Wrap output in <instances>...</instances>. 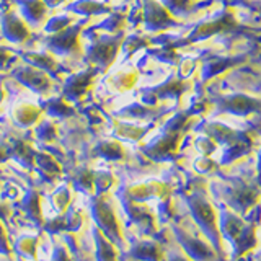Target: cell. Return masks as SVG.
Instances as JSON below:
<instances>
[{"mask_svg":"<svg viewBox=\"0 0 261 261\" xmlns=\"http://www.w3.org/2000/svg\"><path fill=\"white\" fill-rule=\"evenodd\" d=\"M119 38L121 36L118 35L114 38H101V36L95 38L93 43H90L87 47L85 59L96 65V69L108 70L111 67V64L116 61V56L119 53L121 47Z\"/></svg>","mask_w":261,"mask_h":261,"instance_id":"cell-1","label":"cell"},{"mask_svg":"<svg viewBox=\"0 0 261 261\" xmlns=\"http://www.w3.org/2000/svg\"><path fill=\"white\" fill-rule=\"evenodd\" d=\"M80 27L67 28L62 33L53 35L47 39V49L54 56H72L80 53Z\"/></svg>","mask_w":261,"mask_h":261,"instance_id":"cell-2","label":"cell"},{"mask_svg":"<svg viewBox=\"0 0 261 261\" xmlns=\"http://www.w3.org/2000/svg\"><path fill=\"white\" fill-rule=\"evenodd\" d=\"M15 79L20 82L21 85L28 87L30 90L36 93H47L53 87L51 77L47 75V72H43L33 65H24V67H18L13 72Z\"/></svg>","mask_w":261,"mask_h":261,"instance_id":"cell-3","label":"cell"},{"mask_svg":"<svg viewBox=\"0 0 261 261\" xmlns=\"http://www.w3.org/2000/svg\"><path fill=\"white\" fill-rule=\"evenodd\" d=\"M96 70H84L77 72L67 79V82L64 84V98L67 101H80L84 98L88 90L93 85Z\"/></svg>","mask_w":261,"mask_h":261,"instance_id":"cell-4","label":"cell"},{"mask_svg":"<svg viewBox=\"0 0 261 261\" xmlns=\"http://www.w3.org/2000/svg\"><path fill=\"white\" fill-rule=\"evenodd\" d=\"M2 30H4V36L10 41V43H15V44L24 43V41H28L31 36V31L28 28L27 21L13 13H8L4 16Z\"/></svg>","mask_w":261,"mask_h":261,"instance_id":"cell-5","label":"cell"},{"mask_svg":"<svg viewBox=\"0 0 261 261\" xmlns=\"http://www.w3.org/2000/svg\"><path fill=\"white\" fill-rule=\"evenodd\" d=\"M20 10L24 21L30 23L31 27H39L46 20L49 8L43 0H21Z\"/></svg>","mask_w":261,"mask_h":261,"instance_id":"cell-6","label":"cell"},{"mask_svg":"<svg viewBox=\"0 0 261 261\" xmlns=\"http://www.w3.org/2000/svg\"><path fill=\"white\" fill-rule=\"evenodd\" d=\"M23 61L47 73H56L59 70V61L53 53H24Z\"/></svg>","mask_w":261,"mask_h":261,"instance_id":"cell-7","label":"cell"},{"mask_svg":"<svg viewBox=\"0 0 261 261\" xmlns=\"http://www.w3.org/2000/svg\"><path fill=\"white\" fill-rule=\"evenodd\" d=\"M136 77H137V72L136 70H126V69H121L113 72L111 75L106 79V85L114 93H121V92H126V90L133 88L136 84Z\"/></svg>","mask_w":261,"mask_h":261,"instance_id":"cell-8","label":"cell"},{"mask_svg":"<svg viewBox=\"0 0 261 261\" xmlns=\"http://www.w3.org/2000/svg\"><path fill=\"white\" fill-rule=\"evenodd\" d=\"M12 114H13V118L18 124L28 127V126L36 124V122L39 121L41 114H43V110H41L39 106L33 105V103H20L13 108Z\"/></svg>","mask_w":261,"mask_h":261,"instance_id":"cell-9","label":"cell"},{"mask_svg":"<svg viewBox=\"0 0 261 261\" xmlns=\"http://www.w3.org/2000/svg\"><path fill=\"white\" fill-rule=\"evenodd\" d=\"M69 10L77 13V15H85V16H92V15H105V13H111V7L101 2H95V0H77L73 2Z\"/></svg>","mask_w":261,"mask_h":261,"instance_id":"cell-10","label":"cell"},{"mask_svg":"<svg viewBox=\"0 0 261 261\" xmlns=\"http://www.w3.org/2000/svg\"><path fill=\"white\" fill-rule=\"evenodd\" d=\"M95 216H96L98 224L103 228H106V230H110V232H118V222H116V219H114L113 211L110 209V206H106L100 199L95 202Z\"/></svg>","mask_w":261,"mask_h":261,"instance_id":"cell-11","label":"cell"},{"mask_svg":"<svg viewBox=\"0 0 261 261\" xmlns=\"http://www.w3.org/2000/svg\"><path fill=\"white\" fill-rule=\"evenodd\" d=\"M44 110L51 114L54 118H69L73 114V108L72 105L65 100L62 96H57V98H49V100L44 103Z\"/></svg>","mask_w":261,"mask_h":261,"instance_id":"cell-12","label":"cell"},{"mask_svg":"<svg viewBox=\"0 0 261 261\" xmlns=\"http://www.w3.org/2000/svg\"><path fill=\"white\" fill-rule=\"evenodd\" d=\"M126 24V15L122 13H110V16L106 20H103L98 27H95V30H103V31H108V33H113V35H118V33L124 28Z\"/></svg>","mask_w":261,"mask_h":261,"instance_id":"cell-13","label":"cell"},{"mask_svg":"<svg viewBox=\"0 0 261 261\" xmlns=\"http://www.w3.org/2000/svg\"><path fill=\"white\" fill-rule=\"evenodd\" d=\"M72 24H73V16H70L67 13L56 15L44 24V31L51 33V35H57V33H62L67 28H70Z\"/></svg>","mask_w":261,"mask_h":261,"instance_id":"cell-14","label":"cell"},{"mask_svg":"<svg viewBox=\"0 0 261 261\" xmlns=\"http://www.w3.org/2000/svg\"><path fill=\"white\" fill-rule=\"evenodd\" d=\"M98 153L108 160H118L124 155V150L118 141H103L98 145Z\"/></svg>","mask_w":261,"mask_h":261,"instance_id":"cell-15","label":"cell"},{"mask_svg":"<svg viewBox=\"0 0 261 261\" xmlns=\"http://www.w3.org/2000/svg\"><path fill=\"white\" fill-rule=\"evenodd\" d=\"M12 155L18 160L20 163H23L24 167H30L33 162H35V152H33L31 147L27 142H16L15 147L12 149Z\"/></svg>","mask_w":261,"mask_h":261,"instance_id":"cell-16","label":"cell"},{"mask_svg":"<svg viewBox=\"0 0 261 261\" xmlns=\"http://www.w3.org/2000/svg\"><path fill=\"white\" fill-rule=\"evenodd\" d=\"M35 160L38 165L46 170L47 173H59L61 171V167H59V163H57L51 155H47V153H36L35 155Z\"/></svg>","mask_w":261,"mask_h":261,"instance_id":"cell-17","label":"cell"},{"mask_svg":"<svg viewBox=\"0 0 261 261\" xmlns=\"http://www.w3.org/2000/svg\"><path fill=\"white\" fill-rule=\"evenodd\" d=\"M36 134H38V137L41 139V141L51 142V141H54V139L57 137V127H56L54 122H51V121H44L43 124H39V126H38Z\"/></svg>","mask_w":261,"mask_h":261,"instance_id":"cell-18","label":"cell"},{"mask_svg":"<svg viewBox=\"0 0 261 261\" xmlns=\"http://www.w3.org/2000/svg\"><path fill=\"white\" fill-rule=\"evenodd\" d=\"M142 130L136 127V126H130V124H119L114 129V136L122 137V139H130V141H136L137 137H141Z\"/></svg>","mask_w":261,"mask_h":261,"instance_id":"cell-19","label":"cell"},{"mask_svg":"<svg viewBox=\"0 0 261 261\" xmlns=\"http://www.w3.org/2000/svg\"><path fill=\"white\" fill-rule=\"evenodd\" d=\"M95 185V175L88 170H80L75 176V186L79 190H92Z\"/></svg>","mask_w":261,"mask_h":261,"instance_id":"cell-20","label":"cell"},{"mask_svg":"<svg viewBox=\"0 0 261 261\" xmlns=\"http://www.w3.org/2000/svg\"><path fill=\"white\" fill-rule=\"evenodd\" d=\"M144 44H145V41L142 38L129 36L127 39H124V43H122V51H124V54L129 57V56H133L137 51V49H141Z\"/></svg>","mask_w":261,"mask_h":261,"instance_id":"cell-21","label":"cell"},{"mask_svg":"<svg viewBox=\"0 0 261 261\" xmlns=\"http://www.w3.org/2000/svg\"><path fill=\"white\" fill-rule=\"evenodd\" d=\"M98 259L100 261H116V255H114V250L110 245V242L98 243Z\"/></svg>","mask_w":261,"mask_h":261,"instance_id":"cell-22","label":"cell"},{"mask_svg":"<svg viewBox=\"0 0 261 261\" xmlns=\"http://www.w3.org/2000/svg\"><path fill=\"white\" fill-rule=\"evenodd\" d=\"M18 250H20L21 255L31 258L36 253V242H35V239H30V237H24V239H21L18 242Z\"/></svg>","mask_w":261,"mask_h":261,"instance_id":"cell-23","label":"cell"},{"mask_svg":"<svg viewBox=\"0 0 261 261\" xmlns=\"http://www.w3.org/2000/svg\"><path fill=\"white\" fill-rule=\"evenodd\" d=\"M15 61V56L8 47L0 46V70L8 69Z\"/></svg>","mask_w":261,"mask_h":261,"instance_id":"cell-24","label":"cell"},{"mask_svg":"<svg viewBox=\"0 0 261 261\" xmlns=\"http://www.w3.org/2000/svg\"><path fill=\"white\" fill-rule=\"evenodd\" d=\"M95 185L100 191H106L113 185V176L110 173H96L95 175Z\"/></svg>","mask_w":261,"mask_h":261,"instance_id":"cell-25","label":"cell"},{"mask_svg":"<svg viewBox=\"0 0 261 261\" xmlns=\"http://www.w3.org/2000/svg\"><path fill=\"white\" fill-rule=\"evenodd\" d=\"M53 199L56 202V206L59 207L61 211H64L65 207H67L69 201H70V193H69V190H59L54 194Z\"/></svg>","mask_w":261,"mask_h":261,"instance_id":"cell-26","label":"cell"},{"mask_svg":"<svg viewBox=\"0 0 261 261\" xmlns=\"http://www.w3.org/2000/svg\"><path fill=\"white\" fill-rule=\"evenodd\" d=\"M43 2L47 5V8H53V7H57V5H61L64 4L65 0H43Z\"/></svg>","mask_w":261,"mask_h":261,"instance_id":"cell-27","label":"cell"},{"mask_svg":"<svg viewBox=\"0 0 261 261\" xmlns=\"http://www.w3.org/2000/svg\"><path fill=\"white\" fill-rule=\"evenodd\" d=\"M8 155H10V152H8V149L7 147H4V145H0V163H2L5 159H8Z\"/></svg>","mask_w":261,"mask_h":261,"instance_id":"cell-28","label":"cell"},{"mask_svg":"<svg viewBox=\"0 0 261 261\" xmlns=\"http://www.w3.org/2000/svg\"><path fill=\"white\" fill-rule=\"evenodd\" d=\"M4 98H5V90H4L2 84H0V103L4 101Z\"/></svg>","mask_w":261,"mask_h":261,"instance_id":"cell-29","label":"cell"}]
</instances>
